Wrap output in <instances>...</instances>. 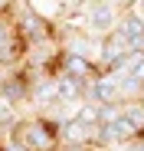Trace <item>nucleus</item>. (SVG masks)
Returning a JSON list of instances; mask_svg holds the SVG:
<instances>
[{
	"label": "nucleus",
	"instance_id": "nucleus-9",
	"mask_svg": "<svg viewBox=\"0 0 144 151\" xmlns=\"http://www.w3.org/2000/svg\"><path fill=\"white\" fill-rule=\"evenodd\" d=\"M134 10H138V13L144 17V0H134Z\"/></svg>",
	"mask_w": 144,
	"mask_h": 151
},
{
	"label": "nucleus",
	"instance_id": "nucleus-7",
	"mask_svg": "<svg viewBox=\"0 0 144 151\" xmlns=\"http://www.w3.org/2000/svg\"><path fill=\"white\" fill-rule=\"evenodd\" d=\"M144 82H138L134 76H121V102H131V99H141Z\"/></svg>",
	"mask_w": 144,
	"mask_h": 151
},
{
	"label": "nucleus",
	"instance_id": "nucleus-8",
	"mask_svg": "<svg viewBox=\"0 0 144 151\" xmlns=\"http://www.w3.org/2000/svg\"><path fill=\"white\" fill-rule=\"evenodd\" d=\"M118 151H144V132H138L131 141H125V145L118 148Z\"/></svg>",
	"mask_w": 144,
	"mask_h": 151
},
{
	"label": "nucleus",
	"instance_id": "nucleus-4",
	"mask_svg": "<svg viewBox=\"0 0 144 151\" xmlns=\"http://www.w3.org/2000/svg\"><path fill=\"white\" fill-rule=\"evenodd\" d=\"M56 72H66V76H76V79H85V82H88V79H95V76H98V63H92V59H85V56L62 53Z\"/></svg>",
	"mask_w": 144,
	"mask_h": 151
},
{
	"label": "nucleus",
	"instance_id": "nucleus-3",
	"mask_svg": "<svg viewBox=\"0 0 144 151\" xmlns=\"http://www.w3.org/2000/svg\"><path fill=\"white\" fill-rule=\"evenodd\" d=\"M98 141V122H85L72 115L69 122L59 125V145H76V148H92Z\"/></svg>",
	"mask_w": 144,
	"mask_h": 151
},
{
	"label": "nucleus",
	"instance_id": "nucleus-5",
	"mask_svg": "<svg viewBox=\"0 0 144 151\" xmlns=\"http://www.w3.org/2000/svg\"><path fill=\"white\" fill-rule=\"evenodd\" d=\"M118 30L131 40V49H141V53H144V17L134 7L131 10H121V17H118Z\"/></svg>",
	"mask_w": 144,
	"mask_h": 151
},
{
	"label": "nucleus",
	"instance_id": "nucleus-1",
	"mask_svg": "<svg viewBox=\"0 0 144 151\" xmlns=\"http://www.w3.org/2000/svg\"><path fill=\"white\" fill-rule=\"evenodd\" d=\"M13 138L26 151H56L59 148V128L49 125L46 118H39V115H23Z\"/></svg>",
	"mask_w": 144,
	"mask_h": 151
},
{
	"label": "nucleus",
	"instance_id": "nucleus-6",
	"mask_svg": "<svg viewBox=\"0 0 144 151\" xmlns=\"http://www.w3.org/2000/svg\"><path fill=\"white\" fill-rule=\"evenodd\" d=\"M121 115L134 125L138 132H144V99H131V102H121Z\"/></svg>",
	"mask_w": 144,
	"mask_h": 151
},
{
	"label": "nucleus",
	"instance_id": "nucleus-2",
	"mask_svg": "<svg viewBox=\"0 0 144 151\" xmlns=\"http://www.w3.org/2000/svg\"><path fill=\"white\" fill-rule=\"evenodd\" d=\"M82 10H85V30L95 33V36L111 33L118 27V17H121V10H118L111 0H85Z\"/></svg>",
	"mask_w": 144,
	"mask_h": 151
}]
</instances>
